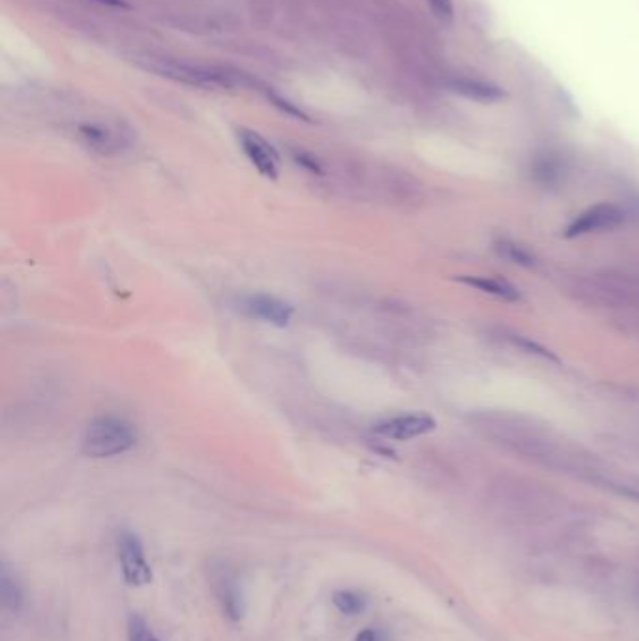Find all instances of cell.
I'll return each mask as SVG.
<instances>
[{
    "label": "cell",
    "instance_id": "cell-1",
    "mask_svg": "<svg viewBox=\"0 0 639 641\" xmlns=\"http://www.w3.org/2000/svg\"><path fill=\"white\" fill-rule=\"evenodd\" d=\"M138 444V432L122 417L105 415L88 424L83 437V452L90 458L104 460L130 452Z\"/></svg>",
    "mask_w": 639,
    "mask_h": 641
},
{
    "label": "cell",
    "instance_id": "cell-2",
    "mask_svg": "<svg viewBox=\"0 0 639 641\" xmlns=\"http://www.w3.org/2000/svg\"><path fill=\"white\" fill-rule=\"evenodd\" d=\"M235 308L246 317L257 319L274 326H287L295 316V308L289 302L266 293H248L235 300Z\"/></svg>",
    "mask_w": 639,
    "mask_h": 641
},
{
    "label": "cell",
    "instance_id": "cell-3",
    "mask_svg": "<svg viewBox=\"0 0 639 641\" xmlns=\"http://www.w3.org/2000/svg\"><path fill=\"white\" fill-rule=\"evenodd\" d=\"M119 559L128 586L143 587L152 584L154 574L145 559L143 542L138 535L126 531L119 536Z\"/></svg>",
    "mask_w": 639,
    "mask_h": 641
},
{
    "label": "cell",
    "instance_id": "cell-4",
    "mask_svg": "<svg viewBox=\"0 0 639 641\" xmlns=\"http://www.w3.org/2000/svg\"><path fill=\"white\" fill-rule=\"evenodd\" d=\"M147 68H152L154 72H158L165 77H171V80H174V81H181V83L193 85V87H201V89L231 87V81L222 73L203 70L198 66H189V64L164 61V58H152V61L147 64Z\"/></svg>",
    "mask_w": 639,
    "mask_h": 641
},
{
    "label": "cell",
    "instance_id": "cell-5",
    "mask_svg": "<svg viewBox=\"0 0 639 641\" xmlns=\"http://www.w3.org/2000/svg\"><path fill=\"white\" fill-rule=\"evenodd\" d=\"M239 141H240V147L248 156V160L251 162V165H254L263 174V177L273 179V181L278 179L280 156L273 145H270L265 138H261L257 131H251V130H240Z\"/></svg>",
    "mask_w": 639,
    "mask_h": 641
},
{
    "label": "cell",
    "instance_id": "cell-6",
    "mask_svg": "<svg viewBox=\"0 0 639 641\" xmlns=\"http://www.w3.org/2000/svg\"><path fill=\"white\" fill-rule=\"evenodd\" d=\"M435 427V420L424 413H409V415H398L392 418H386L379 422L374 432L381 437L394 439V441H409L420 437L424 434L432 432Z\"/></svg>",
    "mask_w": 639,
    "mask_h": 641
},
{
    "label": "cell",
    "instance_id": "cell-7",
    "mask_svg": "<svg viewBox=\"0 0 639 641\" xmlns=\"http://www.w3.org/2000/svg\"><path fill=\"white\" fill-rule=\"evenodd\" d=\"M212 586H214V593L223 613L231 620H240L244 617V595L237 574L222 565L212 574Z\"/></svg>",
    "mask_w": 639,
    "mask_h": 641
},
{
    "label": "cell",
    "instance_id": "cell-8",
    "mask_svg": "<svg viewBox=\"0 0 639 641\" xmlns=\"http://www.w3.org/2000/svg\"><path fill=\"white\" fill-rule=\"evenodd\" d=\"M621 222H623V212L615 205H596L585 210L584 214H579V216L568 225L567 235L579 237L594 231H608L617 227Z\"/></svg>",
    "mask_w": 639,
    "mask_h": 641
},
{
    "label": "cell",
    "instance_id": "cell-9",
    "mask_svg": "<svg viewBox=\"0 0 639 641\" xmlns=\"http://www.w3.org/2000/svg\"><path fill=\"white\" fill-rule=\"evenodd\" d=\"M450 89L456 94L463 96V98L482 104H492L505 98V90L500 87L480 80H471V77H458V80L450 81Z\"/></svg>",
    "mask_w": 639,
    "mask_h": 641
},
{
    "label": "cell",
    "instance_id": "cell-10",
    "mask_svg": "<svg viewBox=\"0 0 639 641\" xmlns=\"http://www.w3.org/2000/svg\"><path fill=\"white\" fill-rule=\"evenodd\" d=\"M80 133L88 147H92L94 150H98L102 154H113L121 148L119 138H116L111 130H107L100 124H83L80 128Z\"/></svg>",
    "mask_w": 639,
    "mask_h": 641
},
{
    "label": "cell",
    "instance_id": "cell-11",
    "mask_svg": "<svg viewBox=\"0 0 639 641\" xmlns=\"http://www.w3.org/2000/svg\"><path fill=\"white\" fill-rule=\"evenodd\" d=\"M0 596H3V604L10 611H19L23 608V589L19 586L17 578L10 572L6 562H3V569H0Z\"/></svg>",
    "mask_w": 639,
    "mask_h": 641
},
{
    "label": "cell",
    "instance_id": "cell-12",
    "mask_svg": "<svg viewBox=\"0 0 639 641\" xmlns=\"http://www.w3.org/2000/svg\"><path fill=\"white\" fill-rule=\"evenodd\" d=\"M461 282L483 291V293L495 295L499 299H505V300H516L517 299V291L510 283L495 280V278H463Z\"/></svg>",
    "mask_w": 639,
    "mask_h": 641
},
{
    "label": "cell",
    "instance_id": "cell-13",
    "mask_svg": "<svg viewBox=\"0 0 639 641\" xmlns=\"http://www.w3.org/2000/svg\"><path fill=\"white\" fill-rule=\"evenodd\" d=\"M332 604L345 615H358L366 610L367 600L355 591H336L332 595Z\"/></svg>",
    "mask_w": 639,
    "mask_h": 641
},
{
    "label": "cell",
    "instance_id": "cell-14",
    "mask_svg": "<svg viewBox=\"0 0 639 641\" xmlns=\"http://www.w3.org/2000/svg\"><path fill=\"white\" fill-rule=\"evenodd\" d=\"M128 639L130 641H160L148 628L147 620L141 615H131L128 620Z\"/></svg>",
    "mask_w": 639,
    "mask_h": 641
},
{
    "label": "cell",
    "instance_id": "cell-15",
    "mask_svg": "<svg viewBox=\"0 0 639 641\" xmlns=\"http://www.w3.org/2000/svg\"><path fill=\"white\" fill-rule=\"evenodd\" d=\"M268 98L270 100H273L274 102V105H278L282 111H285L287 114H293V116H297V119H302V121H307V116L295 105V104H290L289 100H285L283 98V96H280V94H276V92H273V90H270L268 92Z\"/></svg>",
    "mask_w": 639,
    "mask_h": 641
},
{
    "label": "cell",
    "instance_id": "cell-16",
    "mask_svg": "<svg viewBox=\"0 0 639 641\" xmlns=\"http://www.w3.org/2000/svg\"><path fill=\"white\" fill-rule=\"evenodd\" d=\"M433 13L442 21H452L454 19V4L452 0H428Z\"/></svg>",
    "mask_w": 639,
    "mask_h": 641
},
{
    "label": "cell",
    "instance_id": "cell-17",
    "mask_svg": "<svg viewBox=\"0 0 639 641\" xmlns=\"http://www.w3.org/2000/svg\"><path fill=\"white\" fill-rule=\"evenodd\" d=\"M500 251H502V254H505L507 257H510L512 261H516V263H529V256L525 254V251H523V249H519L517 246H514V244H502V248H500Z\"/></svg>",
    "mask_w": 639,
    "mask_h": 641
},
{
    "label": "cell",
    "instance_id": "cell-18",
    "mask_svg": "<svg viewBox=\"0 0 639 641\" xmlns=\"http://www.w3.org/2000/svg\"><path fill=\"white\" fill-rule=\"evenodd\" d=\"M355 641H384V634L377 628H366L360 634H357Z\"/></svg>",
    "mask_w": 639,
    "mask_h": 641
},
{
    "label": "cell",
    "instance_id": "cell-19",
    "mask_svg": "<svg viewBox=\"0 0 639 641\" xmlns=\"http://www.w3.org/2000/svg\"><path fill=\"white\" fill-rule=\"evenodd\" d=\"M102 4H109V6H114V8H128L126 3H122V0H100Z\"/></svg>",
    "mask_w": 639,
    "mask_h": 641
}]
</instances>
